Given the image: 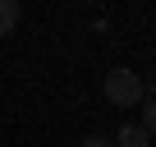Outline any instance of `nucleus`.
Masks as SVG:
<instances>
[{
	"instance_id": "obj_3",
	"label": "nucleus",
	"mask_w": 156,
	"mask_h": 147,
	"mask_svg": "<svg viewBox=\"0 0 156 147\" xmlns=\"http://www.w3.org/2000/svg\"><path fill=\"white\" fill-rule=\"evenodd\" d=\"M14 23H19V5H14V0H0V37H5Z\"/></svg>"
},
{
	"instance_id": "obj_4",
	"label": "nucleus",
	"mask_w": 156,
	"mask_h": 147,
	"mask_svg": "<svg viewBox=\"0 0 156 147\" xmlns=\"http://www.w3.org/2000/svg\"><path fill=\"white\" fill-rule=\"evenodd\" d=\"M142 129L156 133V97H147V106H142Z\"/></svg>"
},
{
	"instance_id": "obj_2",
	"label": "nucleus",
	"mask_w": 156,
	"mask_h": 147,
	"mask_svg": "<svg viewBox=\"0 0 156 147\" xmlns=\"http://www.w3.org/2000/svg\"><path fill=\"white\" fill-rule=\"evenodd\" d=\"M147 138H151V133H147L142 124H124V129H119V147H147Z\"/></svg>"
},
{
	"instance_id": "obj_5",
	"label": "nucleus",
	"mask_w": 156,
	"mask_h": 147,
	"mask_svg": "<svg viewBox=\"0 0 156 147\" xmlns=\"http://www.w3.org/2000/svg\"><path fill=\"white\" fill-rule=\"evenodd\" d=\"M83 147H115L110 138H101V133H92V138H83Z\"/></svg>"
},
{
	"instance_id": "obj_1",
	"label": "nucleus",
	"mask_w": 156,
	"mask_h": 147,
	"mask_svg": "<svg viewBox=\"0 0 156 147\" xmlns=\"http://www.w3.org/2000/svg\"><path fill=\"white\" fill-rule=\"evenodd\" d=\"M142 92H147V83L133 69H110L106 74V101L110 106H142Z\"/></svg>"
}]
</instances>
